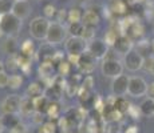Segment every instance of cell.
I'll use <instances>...</instances> for the list:
<instances>
[{"label":"cell","instance_id":"3","mask_svg":"<svg viewBox=\"0 0 154 133\" xmlns=\"http://www.w3.org/2000/svg\"><path fill=\"white\" fill-rule=\"evenodd\" d=\"M67 55H83L85 52H87V41H85L82 37L78 36H71L66 40L64 44Z\"/></svg>","mask_w":154,"mask_h":133},{"label":"cell","instance_id":"9","mask_svg":"<svg viewBox=\"0 0 154 133\" xmlns=\"http://www.w3.org/2000/svg\"><path fill=\"white\" fill-rule=\"evenodd\" d=\"M20 103H22V99H20L17 94H10V96H7L2 103L3 113L4 114H15L16 112H19Z\"/></svg>","mask_w":154,"mask_h":133},{"label":"cell","instance_id":"18","mask_svg":"<svg viewBox=\"0 0 154 133\" xmlns=\"http://www.w3.org/2000/svg\"><path fill=\"white\" fill-rule=\"evenodd\" d=\"M143 33H145V27L142 25V23H135L134 25H131L129 29H127V36L130 37L133 41L134 40H142L143 37Z\"/></svg>","mask_w":154,"mask_h":133},{"label":"cell","instance_id":"20","mask_svg":"<svg viewBox=\"0 0 154 133\" xmlns=\"http://www.w3.org/2000/svg\"><path fill=\"white\" fill-rule=\"evenodd\" d=\"M142 57H149V56H152V43H149V41L146 40H140L137 43V49H135Z\"/></svg>","mask_w":154,"mask_h":133},{"label":"cell","instance_id":"25","mask_svg":"<svg viewBox=\"0 0 154 133\" xmlns=\"http://www.w3.org/2000/svg\"><path fill=\"white\" fill-rule=\"evenodd\" d=\"M20 55H23V56H26V57H31L32 55L35 53V48H34V41L32 40H24L22 43V45H20Z\"/></svg>","mask_w":154,"mask_h":133},{"label":"cell","instance_id":"42","mask_svg":"<svg viewBox=\"0 0 154 133\" xmlns=\"http://www.w3.org/2000/svg\"><path fill=\"white\" fill-rule=\"evenodd\" d=\"M56 23H59L60 24L62 22H64V20H67L69 19V11H66V10H59L58 12H56Z\"/></svg>","mask_w":154,"mask_h":133},{"label":"cell","instance_id":"6","mask_svg":"<svg viewBox=\"0 0 154 133\" xmlns=\"http://www.w3.org/2000/svg\"><path fill=\"white\" fill-rule=\"evenodd\" d=\"M147 82L145 81L142 77H138V76H133L130 77L129 81V93L130 96L133 97H142L143 94L147 93Z\"/></svg>","mask_w":154,"mask_h":133},{"label":"cell","instance_id":"15","mask_svg":"<svg viewBox=\"0 0 154 133\" xmlns=\"http://www.w3.org/2000/svg\"><path fill=\"white\" fill-rule=\"evenodd\" d=\"M100 22V17L97 11L94 10H87L83 12V17H82V24L85 27H94L98 25Z\"/></svg>","mask_w":154,"mask_h":133},{"label":"cell","instance_id":"22","mask_svg":"<svg viewBox=\"0 0 154 133\" xmlns=\"http://www.w3.org/2000/svg\"><path fill=\"white\" fill-rule=\"evenodd\" d=\"M2 48L3 51L8 55H14L16 53V48H17V44H16V39L14 36H8L7 39L4 40V43L2 44Z\"/></svg>","mask_w":154,"mask_h":133},{"label":"cell","instance_id":"43","mask_svg":"<svg viewBox=\"0 0 154 133\" xmlns=\"http://www.w3.org/2000/svg\"><path fill=\"white\" fill-rule=\"evenodd\" d=\"M153 64H154V56H149V57H145L143 60V69L147 71V72H152V68H153Z\"/></svg>","mask_w":154,"mask_h":133},{"label":"cell","instance_id":"47","mask_svg":"<svg viewBox=\"0 0 154 133\" xmlns=\"http://www.w3.org/2000/svg\"><path fill=\"white\" fill-rule=\"evenodd\" d=\"M63 59H64V55H63V53L59 52V51H56L55 56H54V59H52V63H54V64H58V65H59V64H60L62 61H64Z\"/></svg>","mask_w":154,"mask_h":133},{"label":"cell","instance_id":"53","mask_svg":"<svg viewBox=\"0 0 154 133\" xmlns=\"http://www.w3.org/2000/svg\"><path fill=\"white\" fill-rule=\"evenodd\" d=\"M152 53H153V56H154V40H152Z\"/></svg>","mask_w":154,"mask_h":133},{"label":"cell","instance_id":"1","mask_svg":"<svg viewBox=\"0 0 154 133\" xmlns=\"http://www.w3.org/2000/svg\"><path fill=\"white\" fill-rule=\"evenodd\" d=\"M50 24H51V23H50L46 17H35L31 22V24H29V33L36 40L47 39Z\"/></svg>","mask_w":154,"mask_h":133},{"label":"cell","instance_id":"39","mask_svg":"<svg viewBox=\"0 0 154 133\" xmlns=\"http://www.w3.org/2000/svg\"><path fill=\"white\" fill-rule=\"evenodd\" d=\"M43 12H44V16H46V19H48V17H54L58 11H56V8L52 4H47V5H44Z\"/></svg>","mask_w":154,"mask_h":133},{"label":"cell","instance_id":"16","mask_svg":"<svg viewBox=\"0 0 154 133\" xmlns=\"http://www.w3.org/2000/svg\"><path fill=\"white\" fill-rule=\"evenodd\" d=\"M63 91H64L63 88L59 87L58 84L54 82V84L50 85V87H46V89H44V96H46L50 101H58V100L60 99Z\"/></svg>","mask_w":154,"mask_h":133},{"label":"cell","instance_id":"49","mask_svg":"<svg viewBox=\"0 0 154 133\" xmlns=\"http://www.w3.org/2000/svg\"><path fill=\"white\" fill-rule=\"evenodd\" d=\"M24 132H26V126L22 123H19L15 128L11 129V133H24Z\"/></svg>","mask_w":154,"mask_h":133},{"label":"cell","instance_id":"29","mask_svg":"<svg viewBox=\"0 0 154 133\" xmlns=\"http://www.w3.org/2000/svg\"><path fill=\"white\" fill-rule=\"evenodd\" d=\"M46 113L50 119H58L59 114H60V106L56 101H50V104L46 109Z\"/></svg>","mask_w":154,"mask_h":133},{"label":"cell","instance_id":"4","mask_svg":"<svg viewBox=\"0 0 154 133\" xmlns=\"http://www.w3.org/2000/svg\"><path fill=\"white\" fill-rule=\"evenodd\" d=\"M102 73L107 77H118V76L122 75L123 72V65L118 59H107V60H103L102 65H100Z\"/></svg>","mask_w":154,"mask_h":133},{"label":"cell","instance_id":"40","mask_svg":"<svg viewBox=\"0 0 154 133\" xmlns=\"http://www.w3.org/2000/svg\"><path fill=\"white\" fill-rule=\"evenodd\" d=\"M82 88H85L86 91H91L93 89V87H94V79H93V76H86V77L83 79V81H82V85H81Z\"/></svg>","mask_w":154,"mask_h":133},{"label":"cell","instance_id":"30","mask_svg":"<svg viewBox=\"0 0 154 133\" xmlns=\"http://www.w3.org/2000/svg\"><path fill=\"white\" fill-rule=\"evenodd\" d=\"M119 36H121V35L118 33L117 29H115V28H110L105 33V43L107 44V47H114L115 41H117V39Z\"/></svg>","mask_w":154,"mask_h":133},{"label":"cell","instance_id":"23","mask_svg":"<svg viewBox=\"0 0 154 133\" xmlns=\"http://www.w3.org/2000/svg\"><path fill=\"white\" fill-rule=\"evenodd\" d=\"M54 72V63L52 61H43L39 65V73L43 79H48L52 76Z\"/></svg>","mask_w":154,"mask_h":133},{"label":"cell","instance_id":"51","mask_svg":"<svg viewBox=\"0 0 154 133\" xmlns=\"http://www.w3.org/2000/svg\"><path fill=\"white\" fill-rule=\"evenodd\" d=\"M140 131H138V126H135V125H131V126H129V128L125 131V133H138Z\"/></svg>","mask_w":154,"mask_h":133},{"label":"cell","instance_id":"41","mask_svg":"<svg viewBox=\"0 0 154 133\" xmlns=\"http://www.w3.org/2000/svg\"><path fill=\"white\" fill-rule=\"evenodd\" d=\"M127 113H129L130 116L133 117V119H140L141 114H142V111H141L140 106H137V105H130V109H129V112H127Z\"/></svg>","mask_w":154,"mask_h":133},{"label":"cell","instance_id":"52","mask_svg":"<svg viewBox=\"0 0 154 133\" xmlns=\"http://www.w3.org/2000/svg\"><path fill=\"white\" fill-rule=\"evenodd\" d=\"M4 35H5V33H4V31H3V29H2V27H0V39H2V37L4 36Z\"/></svg>","mask_w":154,"mask_h":133},{"label":"cell","instance_id":"36","mask_svg":"<svg viewBox=\"0 0 154 133\" xmlns=\"http://www.w3.org/2000/svg\"><path fill=\"white\" fill-rule=\"evenodd\" d=\"M56 132V124L52 121H46L39 128V133H55Z\"/></svg>","mask_w":154,"mask_h":133},{"label":"cell","instance_id":"55","mask_svg":"<svg viewBox=\"0 0 154 133\" xmlns=\"http://www.w3.org/2000/svg\"><path fill=\"white\" fill-rule=\"evenodd\" d=\"M78 1H86V0H78Z\"/></svg>","mask_w":154,"mask_h":133},{"label":"cell","instance_id":"46","mask_svg":"<svg viewBox=\"0 0 154 133\" xmlns=\"http://www.w3.org/2000/svg\"><path fill=\"white\" fill-rule=\"evenodd\" d=\"M34 123L35 124H39V125H42L44 124L46 121H44V116L42 112H34Z\"/></svg>","mask_w":154,"mask_h":133},{"label":"cell","instance_id":"5","mask_svg":"<svg viewBox=\"0 0 154 133\" xmlns=\"http://www.w3.org/2000/svg\"><path fill=\"white\" fill-rule=\"evenodd\" d=\"M87 52L93 56L94 59H105L109 52V47L105 43V40L93 39L87 44Z\"/></svg>","mask_w":154,"mask_h":133},{"label":"cell","instance_id":"19","mask_svg":"<svg viewBox=\"0 0 154 133\" xmlns=\"http://www.w3.org/2000/svg\"><path fill=\"white\" fill-rule=\"evenodd\" d=\"M50 104V100L47 99L44 94H42V96H38V97H34L32 99V105H34V109L35 112H46L47 106H48Z\"/></svg>","mask_w":154,"mask_h":133},{"label":"cell","instance_id":"2","mask_svg":"<svg viewBox=\"0 0 154 133\" xmlns=\"http://www.w3.org/2000/svg\"><path fill=\"white\" fill-rule=\"evenodd\" d=\"M22 25V20H19L14 13H7V15H0V27L7 33L8 36L17 33Z\"/></svg>","mask_w":154,"mask_h":133},{"label":"cell","instance_id":"38","mask_svg":"<svg viewBox=\"0 0 154 133\" xmlns=\"http://www.w3.org/2000/svg\"><path fill=\"white\" fill-rule=\"evenodd\" d=\"M94 35H95V32H94V27H85L83 33H82L81 37L85 41H91L94 39Z\"/></svg>","mask_w":154,"mask_h":133},{"label":"cell","instance_id":"7","mask_svg":"<svg viewBox=\"0 0 154 133\" xmlns=\"http://www.w3.org/2000/svg\"><path fill=\"white\" fill-rule=\"evenodd\" d=\"M66 37V28L59 23H51L50 24L48 33H47V41L50 44H60Z\"/></svg>","mask_w":154,"mask_h":133},{"label":"cell","instance_id":"27","mask_svg":"<svg viewBox=\"0 0 154 133\" xmlns=\"http://www.w3.org/2000/svg\"><path fill=\"white\" fill-rule=\"evenodd\" d=\"M19 112H20V113H23V114L34 113L35 109H34V105H32V99H29V97H24V99H22Z\"/></svg>","mask_w":154,"mask_h":133},{"label":"cell","instance_id":"24","mask_svg":"<svg viewBox=\"0 0 154 133\" xmlns=\"http://www.w3.org/2000/svg\"><path fill=\"white\" fill-rule=\"evenodd\" d=\"M130 103L127 101V100L125 99V97H115V101H114V108L117 109L118 112H121V113H127L130 109Z\"/></svg>","mask_w":154,"mask_h":133},{"label":"cell","instance_id":"11","mask_svg":"<svg viewBox=\"0 0 154 133\" xmlns=\"http://www.w3.org/2000/svg\"><path fill=\"white\" fill-rule=\"evenodd\" d=\"M133 40L130 39L127 35H122V36H119L117 39V41H115L114 44V51L117 53H121V55H127L129 52L133 51Z\"/></svg>","mask_w":154,"mask_h":133},{"label":"cell","instance_id":"32","mask_svg":"<svg viewBox=\"0 0 154 133\" xmlns=\"http://www.w3.org/2000/svg\"><path fill=\"white\" fill-rule=\"evenodd\" d=\"M2 121H3V126H7L10 129L15 128L19 124V120L15 117V114H4L2 117Z\"/></svg>","mask_w":154,"mask_h":133},{"label":"cell","instance_id":"10","mask_svg":"<svg viewBox=\"0 0 154 133\" xmlns=\"http://www.w3.org/2000/svg\"><path fill=\"white\" fill-rule=\"evenodd\" d=\"M143 60L145 59L137 51H131L125 56V67L131 72H135L143 67Z\"/></svg>","mask_w":154,"mask_h":133},{"label":"cell","instance_id":"48","mask_svg":"<svg viewBox=\"0 0 154 133\" xmlns=\"http://www.w3.org/2000/svg\"><path fill=\"white\" fill-rule=\"evenodd\" d=\"M67 57H69V63L75 64V65H78L79 60H81V56L79 55H67Z\"/></svg>","mask_w":154,"mask_h":133},{"label":"cell","instance_id":"34","mask_svg":"<svg viewBox=\"0 0 154 133\" xmlns=\"http://www.w3.org/2000/svg\"><path fill=\"white\" fill-rule=\"evenodd\" d=\"M23 84V77L20 75H11L10 79H8V87L11 89H17L20 88Z\"/></svg>","mask_w":154,"mask_h":133},{"label":"cell","instance_id":"44","mask_svg":"<svg viewBox=\"0 0 154 133\" xmlns=\"http://www.w3.org/2000/svg\"><path fill=\"white\" fill-rule=\"evenodd\" d=\"M8 79H10V76L7 75V72L2 71V72H0V88L8 87Z\"/></svg>","mask_w":154,"mask_h":133},{"label":"cell","instance_id":"8","mask_svg":"<svg viewBox=\"0 0 154 133\" xmlns=\"http://www.w3.org/2000/svg\"><path fill=\"white\" fill-rule=\"evenodd\" d=\"M129 81H130V77H127L125 75H121L118 77H115L112 80V84H111L112 94L117 97L125 96L129 92Z\"/></svg>","mask_w":154,"mask_h":133},{"label":"cell","instance_id":"37","mask_svg":"<svg viewBox=\"0 0 154 133\" xmlns=\"http://www.w3.org/2000/svg\"><path fill=\"white\" fill-rule=\"evenodd\" d=\"M58 72H59V76H67L70 75L71 72V64L69 61H62L60 64L58 65Z\"/></svg>","mask_w":154,"mask_h":133},{"label":"cell","instance_id":"50","mask_svg":"<svg viewBox=\"0 0 154 133\" xmlns=\"http://www.w3.org/2000/svg\"><path fill=\"white\" fill-rule=\"evenodd\" d=\"M147 94H149L150 99H154V81L150 82L149 87H147Z\"/></svg>","mask_w":154,"mask_h":133},{"label":"cell","instance_id":"54","mask_svg":"<svg viewBox=\"0 0 154 133\" xmlns=\"http://www.w3.org/2000/svg\"><path fill=\"white\" fill-rule=\"evenodd\" d=\"M152 73L154 75V64H153V68H152Z\"/></svg>","mask_w":154,"mask_h":133},{"label":"cell","instance_id":"33","mask_svg":"<svg viewBox=\"0 0 154 133\" xmlns=\"http://www.w3.org/2000/svg\"><path fill=\"white\" fill-rule=\"evenodd\" d=\"M15 0H0V15H7L12 12Z\"/></svg>","mask_w":154,"mask_h":133},{"label":"cell","instance_id":"21","mask_svg":"<svg viewBox=\"0 0 154 133\" xmlns=\"http://www.w3.org/2000/svg\"><path fill=\"white\" fill-rule=\"evenodd\" d=\"M26 94H27V97H29V99H34V97L44 94V91H43L42 85H40L39 82L35 81V82H31V84L28 85L27 91H26Z\"/></svg>","mask_w":154,"mask_h":133},{"label":"cell","instance_id":"35","mask_svg":"<svg viewBox=\"0 0 154 133\" xmlns=\"http://www.w3.org/2000/svg\"><path fill=\"white\" fill-rule=\"evenodd\" d=\"M83 29H85V25L82 24V23H72V24H70V27H69V32L71 33V36L81 37L82 33H83Z\"/></svg>","mask_w":154,"mask_h":133},{"label":"cell","instance_id":"12","mask_svg":"<svg viewBox=\"0 0 154 133\" xmlns=\"http://www.w3.org/2000/svg\"><path fill=\"white\" fill-rule=\"evenodd\" d=\"M95 60L97 59H94L88 52H85L83 55H81V60H79V64H78L81 73L90 75L94 71V68H95Z\"/></svg>","mask_w":154,"mask_h":133},{"label":"cell","instance_id":"45","mask_svg":"<svg viewBox=\"0 0 154 133\" xmlns=\"http://www.w3.org/2000/svg\"><path fill=\"white\" fill-rule=\"evenodd\" d=\"M78 96H79V99L82 100V101H86V100H88L90 99V91H86L85 88H79V91H78Z\"/></svg>","mask_w":154,"mask_h":133},{"label":"cell","instance_id":"14","mask_svg":"<svg viewBox=\"0 0 154 133\" xmlns=\"http://www.w3.org/2000/svg\"><path fill=\"white\" fill-rule=\"evenodd\" d=\"M55 53H56V51H55L54 45L50 43H46L39 48V51L36 53V57L40 63H43V61H52Z\"/></svg>","mask_w":154,"mask_h":133},{"label":"cell","instance_id":"17","mask_svg":"<svg viewBox=\"0 0 154 133\" xmlns=\"http://www.w3.org/2000/svg\"><path fill=\"white\" fill-rule=\"evenodd\" d=\"M127 4L125 0H111L110 5H109V11L112 15H125L127 12Z\"/></svg>","mask_w":154,"mask_h":133},{"label":"cell","instance_id":"28","mask_svg":"<svg viewBox=\"0 0 154 133\" xmlns=\"http://www.w3.org/2000/svg\"><path fill=\"white\" fill-rule=\"evenodd\" d=\"M19 57H20V55H17V53L8 55L7 60H5V68H7L8 71L19 69Z\"/></svg>","mask_w":154,"mask_h":133},{"label":"cell","instance_id":"13","mask_svg":"<svg viewBox=\"0 0 154 133\" xmlns=\"http://www.w3.org/2000/svg\"><path fill=\"white\" fill-rule=\"evenodd\" d=\"M29 11H31V5L27 0H16L11 13H14L19 20H23L29 15Z\"/></svg>","mask_w":154,"mask_h":133},{"label":"cell","instance_id":"31","mask_svg":"<svg viewBox=\"0 0 154 133\" xmlns=\"http://www.w3.org/2000/svg\"><path fill=\"white\" fill-rule=\"evenodd\" d=\"M82 17H83V13H82V11L79 10V8L74 7L71 8L69 11V22L70 24H72V23H81L82 22Z\"/></svg>","mask_w":154,"mask_h":133},{"label":"cell","instance_id":"26","mask_svg":"<svg viewBox=\"0 0 154 133\" xmlns=\"http://www.w3.org/2000/svg\"><path fill=\"white\" fill-rule=\"evenodd\" d=\"M142 114L143 116H153L154 114V99H146L143 103L140 105Z\"/></svg>","mask_w":154,"mask_h":133}]
</instances>
